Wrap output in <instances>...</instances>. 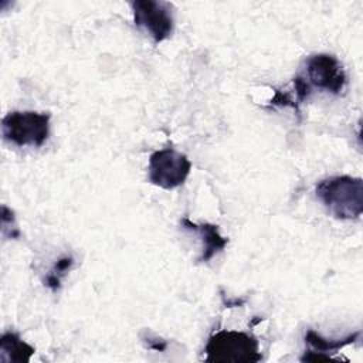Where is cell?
I'll return each mask as SVG.
<instances>
[{
  "instance_id": "obj_11",
  "label": "cell",
  "mask_w": 363,
  "mask_h": 363,
  "mask_svg": "<svg viewBox=\"0 0 363 363\" xmlns=\"http://www.w3.org/2000/svg\"><path fill=\"white\" fill-rule=\"evenodd\" d=\"M142 340L145 342L146 347L153 349V350H156V352H163V350L167 347L166 340H163V339H160V337H156V336L150 335L149 332H147V336H142Z\"/></svg>"
},
{
  "instance_id": "obj_1",
  "label": "cell",
  "mask_w": 363,
  "mask_h": 363,
  "mask_svg": "<svg viewBox=\"0 0 363 363\" xmlns=\"http://www.w3.org/2000/svg\"><path fill=\"white\" fill-rule=\"evenodd\" d=\"M316 197L337 220H354L363 213V182L360 177L332 176L316 184Z\"/></svg>"
},
{
  "instance_id": "obj_8",
  "label": "cell",
  "mask_w": 363,
  "mask_h": 363,
  "mask_svg": "<svg viewBox=\"0 0 363 363\" xmlns=\"http://www.w3.org/2000/svg\"><path fill=\"white\" fill-rule=\"evenodd\" d=\"M360 337V332L347 335L343 339H325L315 330L309 329L305 335V343L309 346V350L301 357V360H329L332 353H337L345 346L356 342Z\"/></svg>"
},
{
  "instance_id": "obj_6",
  "label": "cell",
  "mask_w": 363,
  "mask_h": 363,
  "mask_svg": "<svg viewBox=\"0 0 363 363\" xmlns=\"http://www.w3.org/2000/svg\"><path fill=\"white\" fill-rule=\"evenodd\" d=\"M305 81L330 94H340L346 86V72L340 61L330 54H315L306 60Z\"/></svg>"
},
{
  "instance_id": "obj_5",
  "label": "cell",
  "mask_w": 363,
  "mask_h": 363,
  "mask_svg": "<svg viewBox=\"0 0 363 363\" xmlns=\"http://www.w3.org/2000/svg\"><path fill=\"white\" fill-rule=\"evenodd\" d=\"M135 26L146 31L155 43L167 40L173 33V7L167 1L136 0L132 3Z\"/></svg>"
},
{
  "instance_id": "obj_7",
  "label": "cell",
  "mask_w": 363,
  "mask_h": 363,
  "mask_svg": "<svg viewBox=\"0 0 363 363\" xmlns=\"http://www.w3.org/2000/svg\"><path fill=\"white\" fill-rule=\"evenodd\" d=\"M180 224L184 230L193 233L200 238L201 241V255L199 257L200 262L210 261L214 255L223 251L228 242V240L220 234L218 227L214 224H210V223L197 224L190 221L189 218H182Z\"/></svg>"
},
{
  "instance_id": "obj_10",
  "label": "cell",
  "mask_w": 363,
  "mask_h": 363,
  "mask_svg": "<svg viewBox=\"0 0 363 363\" xmlns=\"http://www.w3.org/2000/svg\"><path fill=\"white\" fill-rule=\"evenodd\" d=\"M72 264H74L72 257L65 255V257L60 258V259L54 264V267L51 268V271L48 272V275L45 277V279H44L45 286H48L51 291L55 292V291L60 288V285H61V279H62V278L67 275V272L71 269Z\"/></svg>"
},
{
  "instance_id": "obj_9",
  "label": "cell",
  "mask_w": 363,
  "mask_h": 363,
  "mask_svg": "<svg viewBox=\"0 0 363 363\" xmlns=\"http://www.w3.org/2000/svg\"><path fill=\"white\" fill-rule=\"evenodd\" d=\"M35 349L26 343L17 333L6 332L0 339V359L1 362L23 363L28 362L34 354Z\"/></svg>"
},
{
  "instance_id": "obj_3",
  "label": "cell",
  "mask_w": 363,
  "mask_h": 363,
  "mask_svg": "<svg viewBox=\"0 0 363 363\" xmlns=\"http://www.w3.org/2000/svg\"><path fill=\"white\" fill-rule=\"evenodd\" d=\"M50 113L34 111H13L1 121L4 140L17 146L40 147L50 135Z\"/></svg>"
},
{
  "instance_id": "obj_2",
  "label": "cell",
  "mask_w": 363,
  "mask_h": 363,
  "mask_svg": "<svg viewBox=\"0 0 363 363\" xmlns=\"http://www.w3.org/2000/svg\"><path fill=\"white\" fill-rule=\"evenodd\" d=\"M204 353V360L211 363H255L261 360L257 337L238 330L213 333L208 337Z\"/></svg>"
},
{
  "instance_id": "obj_4",
  "label": "cell",
  "mask_w": 363,
  "mask_h": 363,
  "mask_svg": "<svg viewBox=\"0 0 363 363\" xmlns=\"http://www.w3.org/2000/svg\"><path fill=\"white\" fill-rule=\"evenodd\" d=\"M191 162L189 157L174 149L156 150L149 157L147 179L152 184L172 190L182 186L189 177Z\"/></svg>"
}]
</instances>
